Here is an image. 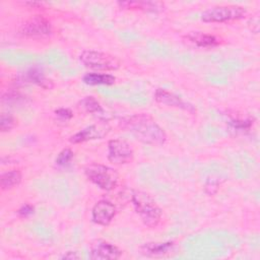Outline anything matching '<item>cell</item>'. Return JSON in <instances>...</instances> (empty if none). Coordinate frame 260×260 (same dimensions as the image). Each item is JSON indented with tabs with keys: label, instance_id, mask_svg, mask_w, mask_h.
Segmentation results:
<instances>
[{
	"label": "cell",
	"instance_id": "cell-1",
	"mask_svg": "<svg viewBox=\"0 0 260 260\" xmlns=\"http://www.w3.org/2000/svg\"><path fill=\"white\" fill-rule=\"evenodd\" d=\"M119 127L145 144L160 146L167 141L165 130L147 114L125 116L120 119Z\"/></svg>",
	"mask_w": 260,
	"mask_h": 260
},
{
	"label": "cell",
	"instance_id": "cell-2",
	"mask_svg": "<svg viewBox=\"0 0 260 260\" xmlns=\"http://www.w3.org/2000/svg\"><path fill=\"white\" fill-rule=\"evenodd\" d=\"M130 200L144 225L149 229L157 226L160 222L162 211L149 194L141 190L132 189Z\"/></svg>",
	"mask_w": 260,
	"mask_h": 260
},
{
	"label": "cell",
	"instance_id": "cell-3",
	"mask_svg": "<svg viewBox=\"0 0 260 260\" xmlns=\"http://www.w3.org/2000/svg\"><path fill=\"white\" fill-rule=\"evenodd\" d=\"M84 174L91 183L105 191L114 190L119 182V174L115 169L98 162L87 165Z\"/></svg>",
	"mask_w": 260,
	"mask_h": 260
},
{
	"label": "cell",
	"instance_id": "cell-4",
	"mask_svg": "<svg viewBox=\"0 0 260 260\" xmlns=\"http://www.w3.org/2000/svg\"><path fill=\"white\" fill-rule=\"evenodd\" d=\"M79 60L85 67L98 71H114L121 66V61L116 56L94 50L83 51Z\"/></svg>",
	"mask_w": 260,
	"mask_h": 260
},
{
	"label": "cell",
	"instance_id": "cell-5",
	"mask_svg": "<svg viewBox=\"0 0 260 260\" xmlns=\"http://www.w3.org/2000/svg\"><path fill=\"white\" fill-rule=\"evenodd\" d=\"M246 15V9L237 5H221L211 7L201 14L204 22H226L238 20Z\"/></svg>",
	"mask_w": 260,
	"mask_h": 260
},
{
	"label": "cell",
	"instance_id": "cell-6",
	"mask_svg": "<svg viewBox=\"0 0 260 260\" xmlns=\"http://www.w3.org/2000/svg\"><path fill=\"white\" fill-rule=\"evenodd\" d=\"M18 32L27 38H46L51 35L52 25L46 17L34 15L19 25Z\"/></svg>",
	"mask_w": 260,
	"mask_h": 260
},
{
	"label": "cell",
	"instance_id": "cell-7",
	"mask_svg": "<svg viewBox=\"0 0 260 260\" xmlns=\"http://www.w3.org/2000/svg\"><path fill=\"white\" fill-rule=\"evenodd\" d=\"M134 151L131 145L122 138L111 139L108 142V159L110 162L122 166L133 160Z\"/></svg>",
	"mask_w": 260,
	"mask_h": 260
},
{
	"label": "cell",
	"instance_id": "cell-8",
	"mask_svg": "<svg viewBox=\"0 0 260 260\" xmlns=\"http://www.w3.org/2000/svg\"><path fill=\"white\" fill-rule=\"evenodd\" d=\"M110 129L111 127L109 126L107 121L101 120L100 122L91 124L81 129L77 133L73 134L69 138V141L73 144H76V143H82L89 140L102 139L108 135V133L110 132Z\"/></svg>",
	"mask_w": 260,
	"mask_h": 260
},
{
	"label": "cell",
	"instance_id": "cell-9",
	"mask_svg": "<svg viewBox=\"0 0 260 260\" xmlns=\"http://www.w3.org/2000/svg\"><path fill=\"white\" fill-rule=\"evenodd\" d=\"M122 255V251L114 244L105 241L96 240L90 244L88 256L94 260H116Z\"/></svg>",
	"mask_w": 260,
	"mask_h": 260
},
{
	"label": "cell",
	"instance_id": "cell-10",
	"mask_svg": "<svg viewBox=\"0 0 260 260\" xmlns=\"http://www.w3.org/2000/svg\"><path fill=\"white\" fill-rule=\"evenodd\" d=\"M116 215L115 205L106 199L98 201L91 209V219L99 225H109Z\"/></svg>",
	"mask_w": 260,
	"mask_h": 260
},
{
	"label": "cell",
	"instance_id": "cell-11",
	"mask_svg": "<svg viewBox=\"0 0 260 260\" xmlns=\"http://www.w3.org/2000/svg\"><path fill=\"white\" fill-rule=\"evenodd\" d=\"M154 100L156 101V103L160 104V105H165L168 107H175V108H179L182 110H185L187 112L190 113H194L195 112V108L194 106H192L189 103H186L185 101H183L180 96H178L177 94L164 89V88H157L154 92Z\"/></svg>",
	"mask_w": 260,
	"mask_h": 260
},
{
	"label": "cell",
	"instance_id": "cell-12",
	"mask_svg": "<svg viewBox=\"0 0 260 260\" xmlns=\"http://www.w3.org/2000/svg\"><path fill=\"white\" fill-rule=\"evenodd\" d=\"M174 242H148L139 247L141 254L145 256H164L174 251Z\"/></svg>",
	"mask_w": 260,
	"mask_h": 260
},
{
	"label": "cell",
	"instance_id": "cell-13",
	"mask_svg": "<svg viewBox=\"0 0 260 260\" xmlns=\"http://www.w3.org/2000/svg\"><path fill=\"white\" fill-rule=\"evenodd\" d=\"M118 5L124 9L147 12H158L164 9V4L158 1H119Z\"/></svg>",
	"mask_w": 260,
	"mask_h": 260
},
{
	"label": "cell",
	"instance_id": "cell-14",
	"mask_svg": "<svg viewBox=\"0 0 260 260\" xmlns=\"http://www.w3.org/2000/svg\"><path fill=\"white\" fill-rule=\"evenodd\" d=\"M186 39L199 48H213L219 44L216 37L202 31H191L186 35Z\"/></svg>",
	"mask_w": 260,
	"mask_h": 260
},
{
	"label": "cell",
	"instance_id": "cell-15",
	"mask_svg": "<svg viewBox=\"0 0 260 260\" xmlns=\"http://www.w3.org/2000/svg\"><path fill=\"white\" fill-rule=\"evenodd\" d=\"M24 78L25 80H27L28 82L35 83L39 86H41L42 88L45 89H51L54 87V82L52 79L48 78L42 70H40L39 68H30L28 69L25 73H24Z\"/></svg>",
	"mask_w": 260,
	"mask_h": 260
},
{
	"label": "cell",
	"instance_id": "cell-16",
	"mask_svg": "<svg viewBox=\"0 0 260 260\" xmlns=\"http://www.w3.org/2000/svg\"><path fill=\"white\" fill-rule=\"evenodd\" d=\"M22 174L19 170L13 169L1 174L0 178V186L3 191L10 190L21 183Z\"/></svg>",
	"mask_w": 260,
	"mask_h": 260
},
{
	"label": "cell",
	"instance_id": "cell-17",
	"mask_svg": "<svg viewBox=\"0 0 260 260\" xmlns=\"http://www.w3.org/2000/svg\"><path fill=\"white\" fill-rule=\"evenodd\" d=\"M82 81L88 85H111L114 84L116 81V77L109 73H98V72H90L86 73L82 77Z\"/></svg>",
	"mask_w": 260,
	"mask_h": 260
},
{
	"label": "cell",
	"instance_id": "cell-18",
	"mask_svg": "<svg viewBox=\"0 0 260 260\" xmlns=\"http://www.w3.org/2000/svg\"><path fill=\"white\" fill-rule=\"evenodd\" d=\"M79 107L81 109H83L85 112L98 116L101 120H106L104 118L105 117V111H104L102 105L100 104V102L95 98H93L91 95L83 98L79 102Z\"/></svg>",
	"mask_w": 260,
	"mask_h": 260
},
{
	"label": "cell",
	"instance_id": "cell-19",
	"mask_svg": "<svg viewBox=\"0 0 260 260\" xmlns=\"http://www.w3.org/2000/svg\"><path fill=\"white\" fill-rule=\"evenodd\" d=\"M73 156H74V153L70 148H64L58 153L55 159V162L59 167H66L71 162Z\"/></svg>",
	"mask_w": 260,
	"mask_h": 260
},
{
	"label": "cell",
	"instance_id": "cell-20",
	"mask_svg": "<svg viewBox=\"0 0 260 260\" xmlns=\"http://www.w3.org/2000/svg\"><path fill=\"white\" fill-rule=\"evenodd\" d=\"M15 125V120L12 115L7 113H2L0 116V131L8 132Z\"/></svg>",
	"mask_w": 260,
	"mask_h": 260
},
{
	"label": "cell",
	"instance_id": "cell-21",
	"mask_svg": "<svg viewBox=\"0 0 260 260\" xmlns=\"http://www.w3.org/2000/svg\"><path fill=\"white\" fill-rule=\"evenodd\" d=\"M24 98L21 94L17 93V92H6V93L2 94L1 101H2L3 104L15 105V104H19V103L23 102Z\"/></svg>",
	"mask_w": 260,
	"mask_h": 260
},
{
	"label": "cell",
	"instance_id": "cell-22",
	"mask_svg": "<svg viewBox=\"0 0 260 260\" xmlns=\"http://www.w3.org/2000/svg\"><path fill=\"white\" fill-rule=\"evenodd\" d=\"M55 114L61 121H68L73 117L72 111L68 108H59L55 111Z\"/></svg>",
	"mask_w": 260,
	"mask_h": 260
},
{
	"label": "cell",
	"instance_id": "cell-23",
	"mask_svg": "<svg viewBox=\"0 0 260 260\" xmlns=\"http://www.w3.org/2000/svg\"><path fill=\"white\" fill-rule=\"evenodd\" d=\"M35 212V207L29 204V203H25L23 204L18 210H17V214L21 217H27L29 215H31Z\"/></svg>",
	"mask_w": 260,
	"mask_h": 260
},
{
	"label": "cell",
	"instance_id": "cell-24",
	"mask_svg": "<svg viewBox=\"0 0 260 260\" xmlns=\"http://www.w3.org/2000/svg\"><path fill=\"white\" fill-rule=\"evenodd\" d=\"M62 259H79L80 256L77 254V252H67L66 254H64L62 257Z\"/></svg>",
	"mask_w": 260,
	"mask_h": 260
}]
</instances>
